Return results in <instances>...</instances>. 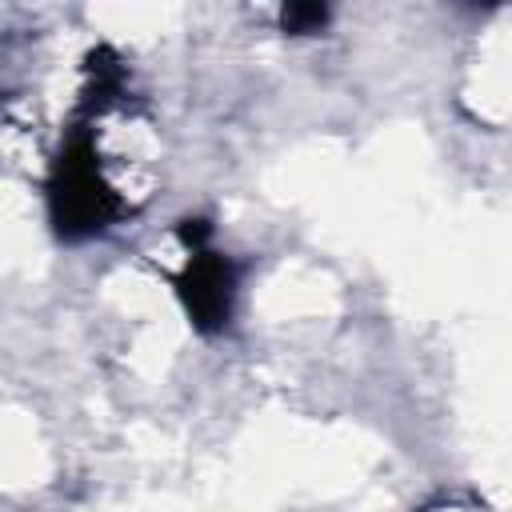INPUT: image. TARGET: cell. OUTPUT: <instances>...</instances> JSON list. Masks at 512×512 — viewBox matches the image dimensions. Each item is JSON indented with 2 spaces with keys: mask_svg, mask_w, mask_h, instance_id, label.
I'll return each instance as SVG.
<instances>
[{
  "mask_svg": "<svg viewBox=\"0 0 512 512\" xmlns=\"http://www.w3.org/2000/svg\"><path fill=\"white\" fill-rule=\"evenodd\" d=\"M188 244V260L176 272V296L188 312V320L200 332H220L232 320V300H236V268L228 256L208 248V224L204 220H184L180 228Z\"/></svg>",
  "mask_w": 512,
  "mask_h": 512,
  "instance_id": "obj_2",
  "label": "cell"
},
{
  "mask_svg": "<svg viewBox=\"0 0 512 512\" xmlns=\"http://www.w3.org/2000/svg\"><path fill=\"white\" fill-rule=\"evenodd\" d=\"M48 212L60 236L68 240H84L104 232L120 212V192L108 184V176L96 164L92 144L80 136L72 140L60 160L52 164V180H48Z\"/></svg>",
  "mask_w": 512,
  "mask_h": 512,
  "instance_id": "obj_1",
  "label": "cell"
},
{
  "mask_svg": "<svg viewBox=\"0 0 512 512\" xmlns=\"http://www.w3.org/2000/svg\"><path fill=\"white\" fill-rule=\"evenodd\" d=\"M280 24H284V32L308 36V32H320L328 24V8L324 4H288L280 12Z\"/></svg>",
  "mask_w": 512,
  "mask_h": 512,
  "instance_id": "obj_3",
  "label": "cell"
}]
</instances>
